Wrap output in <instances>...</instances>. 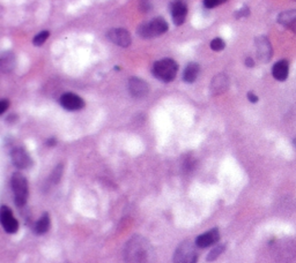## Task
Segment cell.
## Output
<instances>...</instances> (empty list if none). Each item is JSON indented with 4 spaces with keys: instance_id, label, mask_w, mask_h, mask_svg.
<instances>
[{
    "instance_id": "obj_1",
    "label": "cell",
    "mask_w": 296,
    "mask_h": 263,
    "mask_svg": "<svg viewBox=\"0 0 296 263\" xmlns=\"http://www.w3.org/2000/svg\"><path fill=\"white\" fill-rule=\"evenodd\" d=\"M153 248L145 237L136 235L128 240L124 248L125 263H150Z\"/></svg>"
},
{
    "instance_id": "obj_2",
    "label": "cell",
    "mask_w": 296,
    "mask_h": 263,
    "mask_svg": "<svg viewBox=\"0 0 296 263\" xmlns=\"http://www.w3.org/2000/svg\"><path fill=\"white\" fill-rule=\"evenodd\" d=\"M271 251L273 258L280 263H290L296 255L295 243L290 239H276L272 243Z\"/></svg>"
},
{
    "instance_id": "obj_3",
    "label": "cell",
    "mask_w": 296,
    "mask_h": 263,
    "mask_svg": "<svg viewBox=\"0 0 296 263\" xmlns=\"http://www.w3.org/2000/svg\"><path fill=\"white\" fill-rule=\"evenodd\" d=\"M168 30V23L164 17H155L150 22L140 24L138 30V35L144 39L154 38L156 36L164 35Z\"/></svg>"
},
{
    "instance_id": "obj_4",
    "label": "cell",
    "mask_w": 296,
    "mask_h": 263,
    "mask_svg": "<svg viewBox=\"0 0 296 263\" xmlns=\"http://www.w3.org/2000/svg\"><path fill=\"white\" fill-rule=\"evenodd\" d=\"M177 70H178L177 62L172 59L166 58L155 62L153 66V75L164 82H170L176 77Z\"/></svg>"
},
{
    "instance_id": "obj_5",
    "label": "cell",
    "mask_w": 296,
    "mask_h": 263,
    "mask_svg": "<svg viewBox=\"0 0 296 263\" xmlns=\"http://www.w3.org/2000/svg\"><path fill=\"white\" fill-rule=\"evenodd\" d=\"M14 201L18 207H24L27 203L28 199V183L26 177L20 172H16L10 179Z\"/></svg>"
},
{
    "instance_id": "obj_6",
    "label": "cell",
    "mask_w": 296,
    "mask_h": 263,
    "mask_svg": "<svg viewBox=\"0 0 296 263\" xmlns=\"http://www.w3.org/2000/svg\"><path fill=\"white\" fill-rule=\"evenodd\" d=\"M196 243L186 240L176 248L174 254V263H197L198 254L196 250Z\"/></svg>"
},
{
    "instance_id": "obj_7",
    "label": "cell",
    "mask_w": 296,
    "mask_h": 263,
    "mask_svg": "<svg viewBox=\"0 0 296 263\" xmlns=\"http://www.w3.org/2000/svg\"><path fill=\"white\" fill-rule=\"evenodd\" d=\"M0 222L4 230L7 233H16L18 230V223L14 217L12 210L7 208L6 206L2 207V211H0Z\"/></svg>"
},
{
    "instance_id": "obj_8",
    "label": "cell",
    "mask_w": 296,
    "mask_h": 263,
    "mask_svg": "<svg viewBox=\"0 0 296 263\" xmlns=\"http://www.w3.org/2000/svg\"><path fill=\"white\" fill-rule=\"evenodd\" d=\"M10 158H12L13 164L16 165L18 169L21 170L30 168L32 164V161L30 156H29V154L21 147L14 148L12 153H10Z\"/></svg>"
},
{
    "instance_id": "obj_9",
    "label": "cell",
    "mask_w": 296,
    "mask_h": 263,
    "mask_svg": "<svg viewBox=\"0 0 296 263\" xmlns=\"http://www.w3.org/2000/svg\"><path fill=\"white\" fill-rule=\"evenodd\" d=\"M108 38L109 40H111L114 44H116L118 46H122V47H128L130 46V44L132 42V38H131V35H130V32L128 30H125V29H122V28H114L109 30L108 32Z\"/></svg>"
},
{
    "instance_id": "obj_10",
    "label": "cell",
    "mask_w": 296,
    "mask_h": 263,
    "mask_svg": "<svg viewBox=\"0 0 296 263\" xmlns=\"http://www.w3.org/2000/svg\"><path fill=\"white\" fill-rule=\"evenodd\" d=\"M60 104L68 111H79L84 107V99L73 92H66L62 95Z\"/></svg>"
},
{
    "instance_id": "obj_11",
    "label": "cell",
    "mask_w": 296,
    "mask_h": 263,
    "mask_svg": "<svg viewBox=\"0 0 296 263\" xmlns=\"http://www.w3.org/2000/svg\"><path fill=\"white\" fill-rule=\"evenodd\" d=\"M172 21L176 25H182L188 15V5L184 0H175L170 7Z\"/></svg>"
},
{
    "instance_id": "obj_12",
    "label": "cell",
    "mask_w": 296,
    "mask_h": 263,
    "mask_svg": "<svg viewBox=\"0 0 296 263\" xmlns=\"http://www.w3.org/2000/svg\"><path fill=\"white\" fill-rule=\"evenodd\" d=\"M254 43H256L258 59L262 62H268L272 57V46L270 40L265 36H259Z\"/></svg>"
},
{
    "instance_id": "obj_13",
    "label": "cell",
    "mask_w": 296,
    "mask_h": 263,
    "mask_svg": "<svg viewBox=\"0 0 296 263\" xmlns=\"http://www.w3.org/2000/svg\"><path fill=\"white\" fill-rule=\"evenodd\" d=\"M150 87L145 81L139 77H131L128 80V92L134 98H142L148 94Z\"/></svg>"
},
{
    "instance_id": "obj_14",
    "label": "cell",
    "mask_w": 296,
    "mask_h": 263,
    "mask_svg": "<svg viewBox=\"0 0 296 263\" xmlns=\"http://www.w3.org/2000/svg\"><path fill=\"white\" fill-rule=\"evenodd\" d=\"M219 239H220L219 230L218 229L210 230V231H207L199 237H197V239H196V246L199 248L210 247L219 242Z\"/></svg>"
},
{
    "instance_id": "obj_15",
    "label": "cell",
    "mask_w": 296,
    "mask_h": 263,
    "mask_svg": "<svg viewBox=\"0 0 296 263\" xmlns=\"http://www.w3.org/2000/svg\"><path fill=\"white\" fill-rule=\"evenodd\" d=\"M229 86V80L227 75L224 74H218L216 76H214V79L210 82V91L213 95H220L227 90Z\"/></svg>"
},
{
    "instance_id": "obj_16",
    "label": "cell",
    "mask_w": 296,
    "mask_h": 263,
    "mask_svg": "<svg viewBox=\"0 0 296 263\" xmlns=\"http://www.w3.org/2000/svg\"><path fill=\"white\" fill-rule=\"evenodd\" d=\"M290 72V64L287 60H280L272 67V75L278 81H284L288 77Z\"/></svg>"
},
{
    "instance_id": "obj_17",
    "label": "cell",
    "mask_w": 296,
    "mask_h": 263,
    "mask_svg": "<svg viewBox=\"0 0 296 263\" xmlns=\"http://www.w3.org/2000/svg\"><path fill=\"white\" fill-rule=\"evenodd\" d=\"M199 70H200V67L197 62H190L184 69L183 80L186 83H194L199 75Z\"/></svg>"
},
{
    "instance_id": "obj_18",
    "label": "cell",
    "mask_w": 296,
    "mask_h": 263,
    "mask_svg": "<svg viewBox=\"0 0 296 263\" xmlns=\"http://www.w3.org/2000/svg\"><path fill=\"white\" fill-rule=\"evenodd\" d=\"M296 21V9L290 10H284V12L280 13L278 16V22L280 24L286 25V27H292Z\"/></svg>"
},
{
    "instance_id": "obj_19",
    "label": "cell",
    "mask_w": 296,
    "mask_h": 263,
    "mask_svg": "<svg viewBox=\"0 0 296 263\" xmlns=\"http://www.w3.org/2000/svg\"><path fill=\"white\" fill-rule=\"evenodd\" d=\"M14 62H16V59H14L13 53H4L0 59V68L5 73L12 72Z\"/></svg>"
},
{
    "instance_id": "obj_20",
    "label": "cell",
    "mask_w": 296,
    "mask_h": 263,
    "mask_svg": "<svg viewBox=\"0 0 296 263\" xmlns=\"http://www.w3.org/2000/svg\"><path fill=\"white\" fill-rule=\"evenodd\" d=\"M50 229V217L49 214H43V216L40 218L35 225V232L37 235H44L49 231Z\"/></svg>"
},
{
    "instance_id": "obj_21",
    "label": "cell",
    "mask_w": 296,
    "mask_h": 263,
    "mask_svg": "<svg viewBox=\"0 0 296 263\" xmlns=\"http://www.w3.org/2000/svg\"><path fill=\"white\" fill-rule=\"evenodd\" d=\"M224 248H226L224 245H216V247L213 248L212 251L210 252L208 257H207V261H210H210L216 260V259L219 258L222 253H224Z\"/></svg>"
},
{
    "instance_id": "obj_22",
    "label": "cell",
    "mask_w": 296,
    "mask_h": 263,
    "mask_svg": "<svg viewBox=\"0 0 296 263\" xmlns=\"http://www.w3.org/2000/svg\"><path fill=\"white\" fill-rule=\"evenodd\" d=\"M49 36H50V32L49 31H42V32H40V34H37L34 37V39H32V43H34L35 46L43 45L44 42H46V40L48 38H49Z\"/></svg>"
},
{
    "instance_id": "obj_23",
    "label": "cell",
    "mask_w": 296,
    "mask_h": 263,
    "mask_svg": "<svg viewBox=\"0 0 296 263\" xmlns=\"http://www.w3.org/2000/svg\"><path fill=\"white\" fill-rule=\"evenodd\" d=\"M224 47H226V43H224V40L221 39V38H216L210 42V49L214 50V51H221V50H224Z\"/></svg>"
},
{
    "instance_id": "obj_24",
    "label": "cell",
    "mask_w": 296,
    "mask_h": 263,
    "mask_svg": "<svg viewBox=\"0 0 296 263\" xmlns=\"http://www.w3.org/2000/svg\"><path fill=\"white\" fill-rule=\"evenodd\" d=\"M227 0H204V6L206 7V8H214V7L222 5V3H224Z\"/></svg>"
},
{
    "instance_id": "obj_25",
    "label": "cell",
    "mask_w": 296,
    "mask_h": 263,
    "mask_svg": "<svg viewBox=\"0 0 296 263\" xmlns=\"http://www.w3.org/2000/svg\"><path fill=\"white\" fill-rule=\"evenodd\" d=\"M62 175V164H59L57 168L54 170L52 176H51V179H52V181L54 184H57L59 181V179H60Z\"/></svg>"
},
{
    "instance_id": "obj_26",
    "label": "cell",
    "mask_w": 296,
    "mask_h": 263,
    "mask_svg": "<svg viewBox=\"0 0 296 263\" xmlns=\"http://www.w3.org/2000/svg\"><path fill=\"white\" fill-rule=\"evenodd\" d=\"M139 7L142 12L147 13V12H150V8H152V3H150V0H142V1H140V3H139Z\"/></svg>"
},
{
    "instance_id": "obj_27",
    "label": "cell",
    "mask_w": 296,
    "mask_h": 263,
    "mask_svg": "<svg viewBox=\"0 0 296 263\" xmlns=\"http://www.w3.org/2000/svg\"><path fill=\"white\" fill-rule=\"evenodd\" d=\"M194 164L196 162L194 161V159H186L184 163V170L185 171H192L194 168Z\"/></svg>"
},
{
    "instance_id": "obj_28",
    "label": "cell",
    "mask_w": 296,
    "mask_h": 263,
    "mask_svg": "<svg viewBox=\"0 0 296 263\" xmlns=\"http://www.w3.org/2000/svg\"><path fill=\"white\" fill-rule=\"evenodd\" d=\"M250 14V10L248 7H243V8H240L238 13H236V17L240 18V17H246Z\"/></svg>"
},
{
    "instance_id": "obj_29",
    "label": "cell",
    "mask_w": 296,
    "mask_h": 263,
    "mask_svg": "<svg viewBox=\"0 0 296 263\" xmlns=\"http://www.w3.org/2000/svg\"><path fill=\"white\" fill-rule=\"evenodd\" d=\"M10 106V102L7 101V99H2V102H0V114H2L5 111L8 109Z\"/></svg>"
},
{
    "instance_id": "obj_30",
    "label": "cell",
    "mask_w": 296,
    "mask_h": 263,
    "mask_svg": "<svg viewBox=\"0 0 296 263\" xmlns=\"http://www.w3.org/2000/svg\"><path fill=\"white\" fill-rule=\"evenodd\" d=\"M248 99H249L251 103H257L258 102V97L254 94V92H249V94H248Z\"/></svg>"
},
{
    "instance_id": "obj_31",
    "label": "cell",
    "mask_w": 296,
    "mask_h": 263,
    "mask_svg": "<svg viewBox=\"0 0 296 263\" xmlns=\"http://www.w3.org/2000/svg\"><path fill=\"white\" fill-rule=\"evenodd\" d=\"M246 67H254V59L250 58V57H248L246 59Z\"/></svg>"
},
{
    "instance_id": "obj_32",
    "label": "cell",
    "mask_w": 296,
    "mask_h": 263,
    "mask_svg": "<svg viewBox=\"0 0 296 263\" xmlns=\"http://www.w3.org/2000/svg\"><path fill=\"white\" fill-rule=\"evenodd\" d=\"M56 143H57V141H56V139H54V138H51V139H49L46 141V144L49 147H54V146H56Z\"/></svg>"
},
{
    "instance_id": "obj_33",
    "label": "cell",
    "mask_w": 296,
    "mask_h": 263,
    "mask_svg": "<svg viewBox=\"0 0 296 263\" xmlns=\"http://www.w3.org/2000/svg\"><path fill=\"white\" fill-rule=\"evenodd\" d=\"M290 29H293V31H294V32H295V34H296V21H295V23H294L293 25H292V27H290Z\"/></svg>"
}]
</instances>
